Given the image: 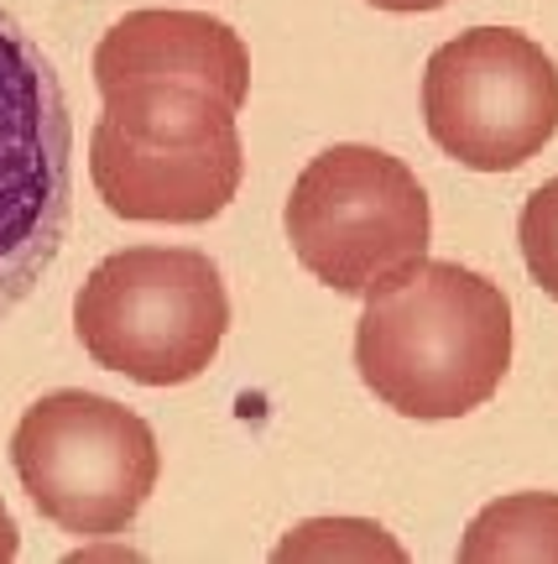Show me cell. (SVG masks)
Returning <instances> with one entry per match:
<instances>
[{
	"instance_id": "obj_4",
	"label": "cell",
	"mask_w": 558,
	"mask_h": 564,
	"mask_svg": "<svg viewBox=\"0 0 558 564\" xmlns=\"http://www.w3.org/2000/svg\"><path fill=\"white\" fill-rule=\"evenodd\" d=\"M74 121L53 58L0 6V319L32 299L74 225Z\"/></svg>"
},
{
	"instance_id": "obj_8",
	"label": "cell",
	"mask_w": 558,
	"mask_h": 564,
	"mask_svg": "<svg viewBox=\"0 0 558 564\" xmlns=\"http://www.w3.org/2000/svg\"><path fill=\"white\" fill-rule=\"evenodd\" d=\"M89 178L100 188L105 209L120 220L204 225L240 194L245 147H240V131L188 141V147H157L100 116L89 141Z\"/></svg>"
},
{
	"instance_id": "obj_11",
	"label": "cell",
	"mask_w": 558,
	"mask_h": 564,
	"mask_svg": "<svg viewBox=\"0 0 558 564\" xmlns=\"http://www.w3.org/2000/svg\"><path fill=\"white\" fill-rule=\"evenodd\" d=\"M344 533H350V523H303L277 549V560H298V554H381V560H402V544H392L386 533H365L355 544Z\"/></svg>"
},
{
	"instance_id": "obj_10",
	"label": "cell",
	"mask_w": 558,
	"mask_h": 564,
	"mask_svg": "<svg viewBox=\"0 0 558 564\" xmlns=\"http://www.w3.org/2000/svg\"><path fill=\"white\" fill-rule=\"evenodd\" d=\"M517 236H522V262H527L533 282L548 299H558V178H548L543 188L527 194Z\"/></svg>"
},
{
	"instance_id": "obj_7",
	"label": "cell",
	"mask_w": 558,
	"mask_h": 564,
	"mask_svg": "<svg viewBox=\"0 0 558 564\" xmlns=\"http://www.w3.org/2000/svg\"><path fill=\"white\" fill-rule=\"evenodd\" d=\"M423 126L459 167L512 173L558 131V63L512 26H470L423 68Z\"/></svg>"
},
{
	"instance_id": "obj_9",
	"label": "cell",
	"mask_w": 558,
	"mask_h": 564,
	"mask_svg": "<svg viewBox=\"0 0 558 564\" xmlns=\"http://www.w3.org/2000/svg\"><path fill=\"white\" fill-rule=\"evenodd\" d=\"M464 564L558 560V491H512L480 512L459 539Z\"/></svg>"
},
{
	"instance_id": "obj_3",
	"label": "cell",
	"mask_w": 558,
	"mask_h": 564,
	"mask_svg": "<svg viewBox=\"0 0 558 564\" xmlns=\"http://www.w3.org/2000/svg\"><path fill=\"white\" fill-rule=\"evenodd\" d=\"M105 116L141 141L188 147L236 131L251 95L240 32L204 11H131L95 47Z\"/></svg>"
},
{
	"instance_id": "obj_2",
	"label": "cell",
	"mask_w": 558,
	"mask_h": 564,
	"mask_svg": "<svg viewBox=\"0 0 558 564\" xmlns=\"http://www.w3.org/2000/svg\"><path fill=\"white\" fill-rule=\"evenodd\" d=\"M230 329L220 267L188 246H125L84 278L74 335L89 361L141 387L204 377Z\"/></svg>"
},
{
	"instance_id": "obj_1",
	"label": "cell",
	"mask_w": 558,
	"mask_h": 564,
	"mask_svg": "<svg viewBox=\"0 0 558 564\" xmlns=\"http://www.w3.org/2000/svg\"><path fill=\"white\" fill-rule=\"evenodd\" d=\"M360 382L402 419H464L512 366V303L459 262H413L365 293L355 324Z\"/></svg>"
},
{
	"instance_id": "obj_12",
	"label": "cell",
	"mask_w": 558,
	"mask_h": 564,
	"mask_svg": "<svg viewBox=\"0 0 558 564\" xmlns=\"http://www.w3.org/2000/svg\"><path fill=\"white\" fill-rule=\"evenodd\" d=\"M17 523H11V512H6V502H0V564L6 560H17Z\"/></svg>"
},
{
	"instance_id": "obj_6",
	"label": "cell",
	"mask_w": 558,
	"mask_h": 564,
	"mask_svg": "<svg viewBox=\"0 0 558 564\" xmlns=\"http://www.w3.org/2000/svg\"><path fill=\"white\" fill-rule=\"evenodd\" d=\"M282 225L303 272L350 299L423 262L434 241V209L413 167L365 141H339L308 162Z\"/></svg>"
},
{
	"instance_id": "obj_5",
	"label": "cell",
	"mask_w": 558,
	"mask_h": 564,
	"mask_svg": "<svg viewBox=\"0 0 558 564\" xmlns=\"http://www.w3.org/2000/svg\"><path fill=\"white\" fill-rule=\"evenodd\" d=\"M21 491L74 539H110L136 523L162 470L152 423L116 398L63 387L21 413L11 434Z\"/></svg>"
},
{
	"instance_id": "obj_13",
	"label": "cell",
	"mask_w": 558,
	"mask_h": 564,
	"mask_svg": "<svg viewBox=\"0 0 558 564\" xmlns=\"http://www.w3.org/2000/svg\"><path fill=\"white\" fill-rule=\"evenodd\" d=\"M371 6H376V11H402V17H407V11H439V6H449V0H371Z\"/></svg>"
}]
</instances>
